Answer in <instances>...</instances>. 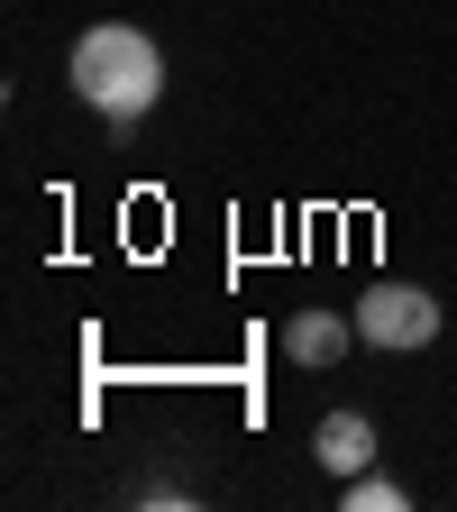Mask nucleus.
Returning <instances> with one entry per match:
<instances>
[{
  "label": "nucleus",
  "instance_id": "obj_1",
  "mask_svg": "<svg viewBox=\"0 0 457 512\" xmlns=\"http://www.w3.org/2000/svg\"><path fill=\"white\" fill-rule=\"evenodd\" d=\"M64 83H74V101H83V110H101L119 138H128V128H138V119L165 101V55H156V37H147V28L101 19V28H83V37H74V64H64Z\"/></svg>",
  "mask_w": 457,
  "mask_h": 512
},
{
  "label": "nucleus",
  "instance_id": "obj_2",
  "mask_svg": "<svg viewBox=\"0 0 457 512\" xmlns=\"http://www.w3.org/2000/svg\"><path fill=\"white\" fill-rule=\"evenodd\" d=\"M348 311H357V339H366V348H384V357L430 348V339H439V320H448V311H439V293H430V284H403V275L366 284Z\"/></svg>",
  "mask_w": 457,
  "mask_h": 512
},
{
  "label": "nucleus",
  "instance_id": "obj_3",
  "mask_svg": "<svg viewBox=\"0 0 457 512\" xmlns=\"http://www.w3.org/2000/svg\"><path fill=\"white\" fill-rule=\"evenodd\" d=\"M348 339H357V311H330V302H311V311L284 320V357L293 366H339Z\"/></svg>",
  "mask_w": 457,
  "mask_h": 512
},
{
  "label": "nucleus",
  "instance_id": "obj_4",
  "mask_svg": "<svg viewBox=\"0 0 457 512\" xmlns=\"http://www.w3.org/2000/svg\"><path fill=\"white\" fill-rule=\"evenodd\" d=\"M311 458L330 467V476H357V467H375V421L366 412H330L311 430Z\"/></svg>",
  "mask_w": 457,
  "mask_h": 512
},
{
  "label": "nucleus",
  "instance_id": "obj_5",
  "mask_svg": "<svg viewBox=\"0 0 457 512\" xmlns=\"http://www.w3.org/2000/svg\"><path fill=\"white\" fill-rule=\"evenodd\" d=\"M339 503L348 512H403V485L375 476V467H357V476H339Z\"/></svg>",
  "mask_w": 457,
  "mask_h": 512
}]
</instances>
